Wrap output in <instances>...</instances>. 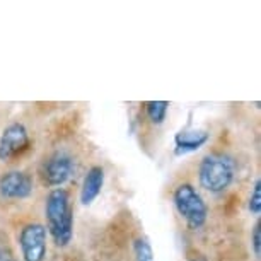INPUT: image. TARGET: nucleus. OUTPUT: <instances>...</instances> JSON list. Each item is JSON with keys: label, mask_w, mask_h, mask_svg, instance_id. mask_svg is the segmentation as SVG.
<instances>
[{"label": "nucleus", "mask_w": 261, "mask_h": 261, "mask_svg": "<svg viewBox=\"0 0 261 261\" xmlns=\"http://www.w3.org/2000/svg\"><path fill=\"white\" fill-rule=\"evenodd\" d=\"M46 229L57 246H67L73 236V208L68 191L63 188L51 190L45 203Z\"/></svg>", "instance_id": "1"}, {"label": "nucleus", "mask_w": 261, "mask_h": 261, "mask_svg": "<svg viewBox=\"0 0 261 261\" xmlns=\"http://www.w3.org/2000/svg\"><path fill=\"white\" fill-rule=\"evenodd\" d=\"M236 178V164L225 154H210L203 157L198 167L200 186L208 193H224Z\"/></svg>", "instance_id": "2"}, {"label": "nucleus", "mask_w": 261, "mask_h": 261, "mask_svg": "<svg viewBox=\"0 0 261 261\" xmlns=\"http://www.w3.org/2000/svg\"><path fill=\"white\" fill-rule=\"evenodd\" d=\"M172 203L181 219L188 224L190 229H201L208 219V206L196 191L195 186L188 183L179 185L172 193Z\"/></svg>", "instance_id": "3"}, {"label": "nucleus", "mask_w": 261, "mask_h": 261, "mask_svg": "<svg viewBox=\"0 0 261 261\" xmlns=\"http://www.w3.org/2000/svg\"><path fill=\"white\" fill-rule=\"evenodd\" d=\"M19 248L24 261H45L46 258V227L41 224L24 225L19 234Z\"/></svg>", "instance_id": "4"}, {"label": "nucleus", "mask_w": 261, "mask_h": 261, "mask_svg": "<svg viewBox=\"0 0 261 261\" xmlns=\"http://www.w3.org/2000/svg\"><path fill=\"white\" fill-rule=\"evenodd\" d=\"M29 147V134L26 126L19 121H14L4 128L0 135V161L9 162L21 155Z\"/></svg>", "instance_id": "5"}, {"label": "nucleus", "mask_w": 261, "mask_h": 261, "mask_svg": "<svg viewBox=\"0 0 261 261\" xmlns=\"http://www.w3.org/2000/svg\"><path fill=\"white\" fill-rule=\"evenodd\" d=\"M73 174V161L70 155L63 154V152H57L43 164L41 176L43 181L48 186L58 188V186L65 185Z\"/></svg>", "instance_id": "6"}, {"label": "nucleus", "mask_w": 261, "mask_h": 261, "mask_svg": "<svg viewBox=\"0 0 261 261\" xmlns=\"http://www.w3.org/2000/svg\"><path fill=\"white\" fill-rule=\"evenodd\" d=\"M33 193V179L26 172L11 171L0 178V195L6 200H26Z\"/></svg>", "instance_id": "7"}, {"label": "nucleus", "mask_w": 261, "mask_h": 261, "mask_svg": "<svg viewBox=\"0 0 261 261\" xmlns=\"http://www.w3.org/2000/svg\"><path fill=\"white\" fill-rule=\"evenodd\" d=\"M208 139L210 134L205 130H181L174 137V154L181 157L196 152L208 142Z\"/></svg>", "instance_id": "8"}, {"label": "nucleus", "mask_w": 261, "mask_h": 261, "mask_svg": "<svg viewBox=\"0 0 261 261\" xmlns=\"http://www.w3.org/2000/svg\"><path fill=\"white\" fill-rule=\"evenodd\" d=\"M102 185H105V169L101 166H92L87 171L84 178L82 190H81V201L82 205H91L97 196H99Z\"/></svg>", "instance_id": "9"}, {"label": "nucleus", "mask_w": 261, "mask_h": 261, "mask_svg": "<svg viewBox=\"0 0 261 261\" xmlns=\"http://www.w3.org/2000/svg\"><path fill=\"white\" fill-rule=\"evenodd\" d=\"M167 110H169V102L167 101H149L145 105V113L150 123L154 125H162L167 116Z\"/></svg>", "instance_id": "10"}, {"label": "nucleus", "mask_w": 261, "mask_h": 261, "mask_svg": "<svg viewBox=\"0 0 261 261\" xmlns=\"http://www.w3.org/2000/svg\"><path fill=\"white\" fill-rule=\"evenodd\" d=\"M135 261H154V251L147 238H137L134 241Z\"/></svg>", "instance_id": "11"}, {"label": "nucleus", "mask_w": 261, "mask_h": 261, "mask_svg": "<svg viewBox=\"0 0 261 261\" xmlns=\"http://www.w3.org/2000/svg\"><path fill=\"white\" fill-rule=\"evenodd\" d=\"M248 208L253 215L261 214V179L254 181L253 191H251V196L248 201Z\"/></svg>", "instance_id": "12"}, {"label": "nucleus", "mask_w": 261, "mask_h": 261, "mask_svg": "<svg viewBox=\"0 0 261 261\" xmlns=\"http://www.w3.org/2000/svg\"><path fill=\"white\" fill-rule=\"evenodd\" d=\"M251 246H253L254 256L259 258L261 256V224L256 222V225L253 227V232H251Z\"/></svg>", "instance_id": "13"}, {"label": "nucleus", "mask_w": 261, "mask_h": 261, "mask_svg": "<svg viewBox=\"0 0 261 261\" xmlns=\"http://www.w3.org/2000/svg\"><path fill=\"white\" fill-rule=\"evenodd\" d=\"M0 261H14L11 253L6 248H2V246H0Z\"/></svg>", "instance_id": "14"}]
</instances>
